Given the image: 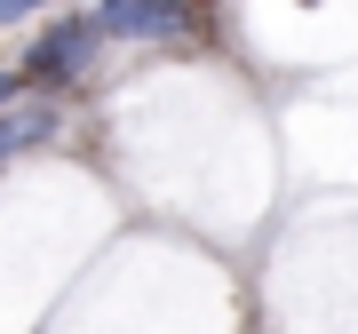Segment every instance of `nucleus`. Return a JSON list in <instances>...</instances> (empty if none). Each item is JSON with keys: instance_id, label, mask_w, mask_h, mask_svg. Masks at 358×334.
Instances as JSON below:
<instances>
[{"instance_id": "nucleus-4", "label": "nucleus", "mask_w": 358, "mask_h": 334, "mask_svg": "<svg viewBox=\"0 0 358 334\" xmlns=\"http://www.w3.org/2000/svg\"><path fill=\"white\" fill-rule=\"evenodd\" d=\"M32 8H48V0H0V24H24Z\"/></svg>"}, {"instance_id": "nucleus-1", "label": "nucleus", "mask_w": 358, "mask_h": 334, "mask_svg": "<svg viewBox=\"0 0 358 334\" xmlns=\"http://www.w3.org/2000/svg\"><path fill=\"white\" fill-rule=\"evenodd\" d=\"M96 40H176L183 0H96Z\"/></svg>"}, {"instance_id": "nucleus-3", "label": "nucleus", "mask_w": 358, "mask_h": 334, "mask_svg": "<svg viewBox=\"0 0 358 334\" xmlns=\"http://www.w3.org/2000/svg\"><path fill=\"white\" fill-rule=\"evenodd\" d=\"M48 136H56V103H48V96L16 88L8 103H0V159L32 152V143H48Z\"/></svg>"}, {"instance_id": "nucleus-5", "label": "nucleus", "mask_w": 358, "mask_h": 334, "mask_svg": "<svg viewBox=\"0 0 358 334\" xmlns=\"http://www.w3.org/2000/svg\"><path fill=\"white\" fill-rule=\"evenodd\" d=\"M16 88H24V80H16V72H0V103H8V96H16Z\"/></svg>"}, {"instance_id": "nucleus-2", "label": "nucleus", "mask_w": 358, "mask_h": 334, "mask_svg": "<svg viewBox=\"0 0 358 334\" xmlns=\"http://www.w3.org/2000/svg\"><path fill=\"white\" fill-rule=\"evenodd\" d=\"M88 64H96V24H88V16L48 24V32H40V48H32V72H40V80H80Z\"/></svg>"}]
</instances>
